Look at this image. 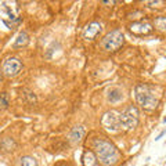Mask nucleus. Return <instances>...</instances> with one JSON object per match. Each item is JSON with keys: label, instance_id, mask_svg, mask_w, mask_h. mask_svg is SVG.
Returning a JSON list of instances; mask_svg holds the SVG:
<instances>
[{"label": "nucleus", "instance_id": "obj_1", "mask_svg": "<svg viewBox=\"0 0 166 166\" xmlns=\"http://www.w3.org/2000/svg\"><path fill=\"white\" fill-rule=\"evenodd\" d=\"M94 149H96V155L97 159L101 162V165L104 166H114L118 163L119 160V151L116 148L114 143H111L109 140L105 137H98L93 141Z\"/></svg>", "mask_w": 166, "mask_h": 166}, {"label": "nucleus", "instance_id": "obj_2", "mask_svg": "<svg viewBox=\"0 0 166 166\" xmlns=\"http://www.w3.org/2000/svg\"><path fill=\"white\" fill-rule=\"evenodd\" d=\"M134 97L137 104L144 108V109H155L158 107V97L155 96L154 90L144 84V83H138L134 87Z\"/></svg>", "mask_w": 166, "mask_h": 166}, {"label": "nucleus", "instance_id": "obj_3", "mask_svg": "<svg viewBox=\"0 0 166 166\" xmlns=\"http://www.w3.org/2000/svg\"><path fill=\"white\" fill-rule=\"evenodd\" d=\"M123 42H125V36H123L122 31L114 29L104 36V39L101 40V46L107 51H115L123 44Z\"/></svg>", "mask_w": 166, "mask_h": 166}, {"label": "nucleus", "instance_id": "obj_4", "mask_svg": "<svg viewBox=\"0 0 166 166\" xmlns=\"http://www.w3.org/2000/svg\"><path fill=\"white\" fill-rule=\"evenodd\" d=\"M138 116H140V112H138V108L136 105H130L129 108H126L119 115L122 129H126V130L134 129L138 125Z\"/></svg>", "mask_w": 166, "mask_h": 166}, {"label": "nucleus", "instance_id": "obj_5", "mask_svg": "<svg viewBox=\"0 0 166 166\" xmlns=\"http://www.w3.org/2000/svg\"><path fill=\"white\" fill-rule=\"evenodd\" d=\"M22 69V61L17 57H11L4 60V62L1 64V72L3 75L7 77H14L17 76Z\"/></svg>", "mask_w": 166, "mask_h": 166}, {"label": "nucleus", "instance_id": "obj_6", "mask_svg": "<svg viewBox=\"0 0 166 166\" xmlns=\"http://www.w3.org/2000/svg\"><path fill=\"white\" fill-rule=\"evenodd\" d=\"M101 123L105 129L108 130H112V132H116V130H121L122 125H121V118L119 115H116L114 111L111 112H105L102 115V119H101Z\"/></svg>", "mask_w": 166, "mask_h": 166}, {"label": "nucleus", "instance_id": "obj_7", "mask_svg": "<svg viewBox=\"0 0 166 166\" xmlns=\"http://www.w3.org/2000/svg\"><path fill=\"white\" fill-rule=\"evenodd\" d=\"M102 31V25L100 22L94 21V22H90L87 26L83 29L82 32V36L84 40H93V39L97 38V35Z\"/></svg>", "mask_w": 166, "mask_h": 166}, {"label": "nucleus", "instance_id": "obj_8", "mask_svg": "<svg viewBox=\"0 0 166 166\" xmlns=\"http://www.w3.org/2000/svg\"><path fill=\"white\" fill-rule=\"evenodd\" d=\"M152 29L154 28L151 26V24H148V22H134V24L130 25L132 33L138 35V36H141V35H149V33L152 32Z\"/></svg>", "mask_w": 166, "mask_h": 166}, {"label": "nucleus", "instance_id": "obj_9", "mask_svg": "<svg viewBox=\"0 0 166 166\" xmlns=\"http://www.w3.org/2000/svg\"><path fill=\"white\" fill-rule=\"evenodd\" d=\"M84 133H86V130H84L83 126H75L71 130V133H69V141H71L72 144L80 143L83 136H84Z\"/></svg>", "mask_w": 166, "mask_h": 166}, {"label": "nucleus", "instance_id": "obj_10", "mask_svg": "<svg viewBox=\"0 0 166 166\" xmlns=\"http://www.w3.org/2000/svg\"><path fill=\"white\" fill-rule=\"evenodd\" d=\"M82 163L83 166H97L98 163V159H97V155L94 151H84L83 152V156H82Z\"/></svg>", "mask_w": 166, "mask_h": 166}, {"label": "nucleus", "instance_id": "obj_11", "mask_svg": "<svg viewBox=\"0 0 166 166\" xmlns=\"http://www.w3.org/2000/svg\"><path fill=\"white\" fill-rule=\"evenodd\" d=\"M107 98L111 104H116V102H121L122 100H123V91H122L121 89L118 87H114L108 90V96H107Z\"/></svg>", "mask_w": 166, "mask_h": 166}, {"label": "nucleus", "instance_id": "obj_12", "mask_svg": "<svg viewBox=\"0 0 166 166\" xmlns=\"http://www.w3.org/2000/svg\"><path fill=\"white\" fill-rule=\"evenodd\" d=\"M15 147H17V143L11 137H4L0 140V151H3V152L14 151Z\"/></svg>", "mask_w": 166, "mask_h": 166}, {"label": "nucleus", "instance_id": "obj_13", "mask_svg": "<svg viewBox=\"0 0 166 166\" xmlns=\"http://www.w3.org/2000/svg\"><path fill=\"white\" fill-rule=\"evenodd\" d=\"M29 43V36H28L26 32H19L18 33V36H17L15 42H14V44H13V47L14 49H18V47H24V46H26V44Z\"/></svg>", "mask_w": 166, "mask_h": 166}, {"label": "nucleus", "instance_id": "obj_14", "mask_svg": "<svg viewBox=\"0 0 166 166\" xmlns=\"http://www.w3.org/2000/svg\"><path fill=\"white\" fill-rule=\"evenodd\" d=\"M154 25L155 28L160 31V32H166V15H159L155 18L154 21Z\"/></svg>", "mask_w": 166, "mask_h": 166}, {"label": "nucleus", "instance_id": "obj_15", "mask_svg": "<svg viewBox=\"0 0 166 166\" xmlns=\"http://www.w3.org/2000/svg\"><path fill=\"white\" fill-rule=\"evenodd\" d=\"M19 166H38V160L31 155H25L19 159Z\"/></svg>", "mask_w": 166, "mask_h": 166}, {"label": "nucleus", "instance_id": "obj_16", "mask_svg": "<svg viewBox=\"0 0 166 166\" xmlns=\"http://www.w3.org/2000/svg\"><path fill=\"white\" fill-rule=\"evenodd\" d=\"M10 105V96L7 93H0V109H6Z\"/></svg>", "mask_w": 166, "mask_h": 166}, {"label": "nucleus", "instance_id": "obj_17", "mask_svg": "<svg viewBox=\"0 0 166 166\" xmlns=\"http://www.w3.org/2000/svg\"><path fill=\"white\" fill-rule=\"evenodd\" d=\"M165 1H162V0H156V1H148V4L151 7H155V4H163Z\"/></svg>", "mask_w": 166, "mask_h": 166}, {"label": "nucleus", "instance_id": "obj_18", "mask_svg": "<svg viewBox=\"0 0 166 166\" xmlns=\"http://www.w3.org/2000/svg\"><path fill=\"white\" fill-rule=\"evenodd\" d=\"M165 134H166V129H165V130H163V132H160L159 134H158V136L155 137V141H159V140H160V138H162V137H163Z\"/></svg>", "mask_w": 166, "mask_h": 166}, {"label": "nucleus", "instance_id": "obj_19", "mask_svg": "<svg viewBox=\"0 0 166 166\" xmlns=\"http://www.w3.org/2000/svg\"><path fill=\"white\" fill-rule=\"evenodd\" d=\"M54 166H71V165L66 163V160H60V162H57Z\"/></svg>", "mask_w": 166, "mask_h": 166}, {"label": "nucleus", "instance_id": "obj_20", "mask_svg": "<svg viewBox=\"0 0 166 166\" xmlns=\"http://www.w3.org/2000/svg\"><path fill=\"white\" fill-rule=\"evenodd\" d=\"M163 122H165V123H166V116H165V118H163Z\"/></svg>", "mask_w": 166, "mask_h": 166}]
</instances>
